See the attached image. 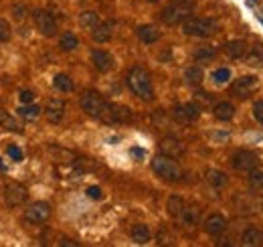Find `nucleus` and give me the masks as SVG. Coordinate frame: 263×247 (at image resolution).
<instances>
[{
  "mask_svg": "<svg viewBox=\"0 0 263 247\" xmlns=\"http://www.w3.org/2000/svg\"><path fill=\"white\" fill-rule=\"evenodd\" d=\"M125 83L129 87V91L136 97L144 99V101H152L154 99V85H152V77L150 73L142 67V65H134L129 69Z\"/></svg>",
  "mask_w": 263,
  "mask_h": 247,
  "instance_id": "1",
  "label": "nucleus"
},
{
  "mask_svg": "<svg viewBox=\"0 0 263 247\" xmlns=\"http://www.w3.org/2000/svg\"><path fill=\"white\" fill-rule=\"evenodd\" d=\"M174 117L178 119V121H184V124H188V121H194V119H199L201 117V105H196V103H180V105H176L174 107Z\"/></svg>",
  "mask_w": 263,
  "mask_h": 247,
  "instance_id": "14",
  "label": "nucleus"
},
{
  "mask_svg": "<svg viewBox=\"0 0 263 247\" xmlns=\"http://www.w3.org/2000/svg\"><path fill=\"white\" fill-rule=\"evenodd\" d=\"M91 37H93L95 43H107V41H111V37H113V23H109V21L97 23L91 29Z\"/></svg>",
  "mask_w": 263,
  "mask_h": 247,
  "instance_id": "17",
  "label": "nucleus"
},
{
  "mask_svg": "<svg viewBox=\"0 0 263 247\" xmlns=\"http://www.w3.org/2000/svg\"><path fill=\"white\" fill-rule=\"evenodd\" d=\"M103 121L107 124H121V121H129L132 119V109L125 105H115V103H107L105 113L101 115Z\"/></svg>",
  "mask_w": 263,
  "mask_h": 247,
  "instance_id": "10",
  "label": "nucleus"
},
{
  "mask_svg": "<svg viewBox=\"0 0 263 247\" xmlns=\"http://www.w3.org/2000/svg\"><path fill=\"white\" fill-rule=\"evenodd\" d=\"M45 115H47V119L51 124H59L63 119V115H65V101L59 99V97L49 99L47 105H45Z\"/></svg>",
  "mask_w": 263,
  "mask_h": 247,
  "instance_id": "15",
  "label": "nucleus"
},
{
  "mask_svg": "<svg viewBox=\"0 0 263 247\" xmlns=\"http://www.w3.org/2000/svg\"><path fill=\"white\" fill-rule=\"evenodd\" d=\"M107 103L109 101H105L103 95L99 91H95V89H87L81 95V107H83V111L87 115H91V117H97V119H101V115L105 113Z\"/></svg>",
  "mask_w": 263,
  "mask_h": 247,
  "instance_id": "5",
  "label": "nucleus"
},
{
  "mask_svg": "<svg viewBox=\"0 0 263 247\" xmlns=\"http://www.w3.org/2000/svg\"><path fill=\"white\" fill-rule=\"evenodd\" d=\"M184 207H186L184 199H182V197H176V195H172V197L168 199V203H166L168 215H170V217H174V219H180V215H182Z\"/></svg>",
  "mask_w": 263,
  "mask_h": 247,
  "instance_id": "25",
  "label": "nucleus"
},
{
  "mask_svg": "<svg viewBox=\"0 0 263 247\" xmlns=\"http://www.w3.org/2000/svg\"><path fill=\"white\" fill-rule=\"evenodd\" d=\"M148 3H158V0H148Z\"/></svg>",
  "mask_w": 263,
  "mask_h": 247,
  "instance_id": "42",
  "label": "nucleus"
},
{
  "mask_svg": "<svg viewBox=\"0 0 263 247\" xmlns=\"http://www.w3.org/2000/svg\"><path fill=\"white\" fill-rule=\"evenodd\" d=\"M53 87L63 91V93H69V91H73V79L67 73H57L53 77Z\"/></svg>",
  "mask_w": 263,
  "mask_h": 247,
  "instance_id": "27",
  "label": "nucleus"
},
{
  "mask_svg": "<svg viewBox=\"0 0 263 247\" xmlns=\"http://www.w3.org/2000/svg\"><path fill=\"white\" fill-rule=\"evenodd\" d=\"M152 239V231L148 225L144 223H136L134 227H132V241L138 243V245H146L148 241Z\"/></svg>",
  "mask_w": 263,
  "mask_h": 247,
  "instance_id": "21",
  "label": "nucleus"
},
{
  "mask_svg": "<svg viewBox=\"0 0 263 247\" xmlns=\"http://www.w3.org/2000/svg\"><path fill=\"white\" fill-rule=\"evenodd\" d=\"M49 217H51V205L45 203V201H37V203L29 205V207L25 209V217H23V219H25L27 223L41 225V223H45Z\"/></svg>",
  "mask_w": 263,
  "mask_h": 247,
  "instance_id": "8",
  "label": "nucleus"
},
{
  "mask_svg": "<svg viewBox=\"0 0 263 247\" xmlns=\"http://www.w3.org/2000/svg\"><path fill=\"white\" fill-rule=\"evenodd\" d=\"M225 53L231 57V59H243L245 55H247V51H249V45H247V41H243V39H235V41H229V43H225Z\"/></svg>",
  "mask_w": 263,
  "mask_h": 247,
  "instance_id": "18",
  "label": "nucleus"
},
{
  "mask_svg": "<svg viewBox=\"0 0 263 247\" xmlns=\"http://www.w3.org/2000/svg\"><path fill=\"white\" fill-rule=\"evenodd\" d=\"M27 13H29V9H27L25 5H15V7H13V17H15L17 21L27 19Z\"/></svg>",
  "mask_w": 263,
  "mask_h": 247,
  "instance_id": "37",
  "label": "nucleus"
},
{
  "mask_svg": "<svg viewBox=\"0 0 263 247\" xmlns=\"http://www.w3.org/2000/svg\"><path fill=\"white\" fill-rule=\"evenodd\" d=\"M91 63H93V67L99 71V73H107V71H111L113 69V57H111V53H107V51H103V49H93L91 51Z\"/></svg>",
  "mask_w": 263,
  "mask_h": 247,
  "instance_id": "13",
  "label": "nucleus"
},
{
  "mask_svg": "<svg viewBox=\"0 0 263 247\" xmlns=\"http://www.w3.org/2000/svg\"><path fill=\"white\" fill-rule=\"evenodd\" d=\"M11 37H13V27H11V23L5 21V19H0V43L11 41Z\"/></svg>",
  "mask_w": 263,
  "mask_h": 247,
  "instance_id": "36",
  "label": "nucleus"
},
{
  "mask_svg": "<svg viewBox=\"0 0 263 247\" xmlns=\"http://www.w3.org/2000/svg\"><path fill=\"white\" fill-rule=\"evenodd\" d=\"M7 152H9V156H11L13 160H17V162L23 160V152H21V148H17V146H9Z\"/></svg>",
  "mask_w": 263,
  "mask_h": 247,
  "instance_id": "41",
  "label": "nucleus"
},
{
  "mask_svg": "<svg viewBox=\"0 0 263 247\" xmlns=\"http://www.w3.org/2000/svg\"><path fill=\"white\" fill-rule=\"evenodd\" d=\"M245 59H247V63H249L251 67L263 65V45H253V47L247 51Z\"/></svg>",
  "mask_w": 263,
  "mask_h": 247,
  "instance_id": "28",
  "label": "nucleus"
},
{
  "mask_svg": "<svg viewBox=\"0 0 263 247\" xmlns=\"http://www.w3.org/2000/svg\"><path fill=\"white\" fill-rule=\"evenodd\" d=\"M85 195H87L89 199H93V201H99V199L103 197V193H101V189H99V187H89V189L85 191Z\"/></svg>",
  "mask_w": 263,
  "mask_h": 247,
  "instance_id": "40",
  "label": "nucleus"
},
{
  "mask_svg": "<svg viewBox=\"0 0 263 247\" xmlns=\"http://www.w3.org/2000/svg\"><path fill=\"white\" fill-rule=\"evenodd\" d=\"M257 87H259V77L257 75H241L239 79H235L233 81V85H231V93L235 95V97H249L253 91H257Z\"/></svg>",
  "mask_w": 263,
  "mask_h": 247,
  "instance_id": "6",
  "label": "nucleus"
},
{
  "mask_svg": "<svg viewBox=\"0 0 263 247\" xmlns=\"http://www.w3.org/2000/svg\"><path fill=\"white\" fill-rule=\"evenodd\" d=\"M35 25L43 37H55L57 35V21L47 11H35Z\"/></svg>",
  "mask_w": 263,
  "mask_h": 247,
  "instance_id": "9",
  "label": "nucleus"
},
{
  "mask_svg": "<svg viewBox=\"0 0 263 247\" xmlns=\"http://www.w3.org/2000/svg\"><path fill=\"white\" fill-rule=\"evenodd\" d=\"M241 243L245 247H259V245H263V233L259 229H255V227H249V229H245V233L241 237Z\"/></svg>",
  "mask_w": 263,
  "mask_h": 247,
  "instance_id": "22",
  "label": "nucleus"
},
{
  "mask_svg": "<svg viewBox=\"0 0 263 247\" xmlns=\"http://www.w3.org/2000/svg\"><path fill=\"white\" fill-rule=\"evenodd\" d=\"M219 31V25L213 19H203V17H188L182 23V33L188 37H199V39H209Z\"/></svg>",
  "mask_w": 263,
  "mask_h": 247,
  "instance_id": "3",
  "label": "nucleus"
},
{
  "mask_svg": "<svg viewBox=\"0 0 263 247\" xmlns=\"http://www.w3.org/2000/svg\"><path fill=\"white\" fill-rule=\"evenodd\" d=\"M249 187L255 191H263V170L259 168L249 170Z\"/></svg>",
  "mask_w": 263,
  "mask_h": 247,
  "instance_id": "34",
  "label": "nucleus"
},
{
  "mask_svg": "<svg viewBox=\"0 0 263 247\" xmlns=\"http://www.w3.org/2000/svg\"><path fill=\"white\" fill-rule=\"evenodd\" d=\"M178 221H182L184 225H194V223L199 221V207H192V205H186Z\"/></svg>",
  "mask_w": 263,
  "mask_h": 247,
  "instance_id": "30",
  "label": "nucleus"
},
{
  "mask_svg": "<svg viewBox=\"0 0 263 247\" xmlns=\"http://www.w3.org/2000/svg\"><path fill=\"white\" fill-rule=\"evenodd\" d=\"M150 166H152V170H154L156 176H160L162 180H168V182H178V180H182V176H184L180 164H178L174 158L166 156V154L154 156Z\"/></svg>",
  "mask_w": 263,
  "mask_h": 247,
  "instance_id": "2",
  "label": "nucleus"
},
{
  "mask_svg": "<svg viewBox=\"0 0 263 247\" xmlns=\"http://www.w3.org/2000/svg\"><path fill=\"white\" fill-rule=\"evenodd\" d=\"M79 23H81V27H85V29H93V27L99 23V15H97L95 11H85V13L79 15Z\"/></svg>",
  "mask_w": 263,
  "mask_h": 247,
  "instance_id": "31",
  "label": "nucleus"
},
{
  "mask_svg": "<svg viewBox=\"0 0 263 247\" xmlns=\"http://www.w3.org/2000/svg\"><path fill=\"white\" fill-rule=\"evenodd\" d=\"M253 117H255L259 124H263V99H259V101L253 103Z\"/></svg>",
  "mask_w": 263,
  "mask_h": 247,
  "instance_id": "38",
  "label": "nucleus"
},
{
  "mask_svg": "<svg viewBox=\"0 0 263 247\" xmlns=\"http://www.w3.org/2000/svg\"><path fill=\"white\" fill-rule=\"evenodd\" d=\"M158 148H160V154H166V156H170V158H178V156H182V154L186 152L184 144H182L178 138H174V136L162 138L160 144H158Z\"/></svg>",
  "mask_w": 263,
  "mask_h": 247,
  "instance_id": "12",
  "label": "nucleus"
},
{
  "mask_svg": "<svg viewBox=\"0 0 263 247\" xmlns=\"http://www.w3.org/2000/svg\"><path fill=\"white\" fill-rule=\"evenodd\" d=\"M27 197H29V193L23 184H19V182H7L5 184V201L11 207H21L27 201Z\"/></svg>",
  "mask_w": 263,
  "mask_h": 247,
  "instance_id": "11",
  "label": "nucleus"
},
{
  "mask_svg": "<svg viewBox=\"0 0 263 247\" xmlns=\"http://www.w3.org/2000/svg\"><path fill=\"white\" fill-rule=\"evenodd\" d=\"M205 178H207V182H209L211 187H215V189H221V187H225V184L229 182L227 174H225L223 170H219V168H209Z\"/></svg>",
  "mask_w": 263,
  "mask_h": 247,
  "instance_id": "24",
  "label": "nucleus"
},
{
  "mask_svg": "<svg viewBox=\"0 0 263 247\" xmlns=\"http://www.w3.org/2000/svg\"><path fill=\"white\" fill-rule=\"evenodd\" d=\"M0 128H5V130H9V132L21 134V132H23V124H21L17 117L9 115V111H0Z\"/></svg>",
  "mask_w": 263,
  "mask_h": 247,
  "instance_id": "23",
  "label": "nucleus"
},
{
  "mask_svg": "<svg viewBox=\"0 0 263 247\" xmlns=\"http://www.w3.org/2000/svg\"><path fill=\"white\" fill-rule=\"evenodd\" d=\"M217 55V49L213 47V45H203V47H199L196 51H194V59L196 61H209V59H213Z\"/></svg>",
  "mask_w": 263,
  "mask_h": 247,
  "instance_id": "33",
  "label": "nucleus"
},
{
  "mask_svg": "<svg viewBox=\"0 0 263 247\" xmlns=\"http://www.w3.org/2000/svg\"><path fill=\"white\" fill-rule=\"evenodd\" d=\"M59 47H61V51H75L79 47V39L73 33H63L59 39Z\"/></svg>",
  "mask_w": 263,
  "mask_h": 247,
  "instance_id": "29",
  "label": "nucleus"
},
{
  "mask_svg": "<svg viewBox=\"0 0 263 247\" xmlns=\"http://www.w3.org/2000/svg\"><path fill=\"white\" fill-rule=\"evenodd\" d=\"M203 227H205V231L209 233V235H221L225 229H227V219L221 215V213H211L207 219H205V223H203Z\"/></svg>",
  "mask_w": 263,
  "mask_h": 247,
  "instance_id": "16",
  "label": "nucleus"
},
{
  "mask_svg": "<svg viewBox=\"0 0 263 247\" xmlns=\"http://www.w3.org/2000/svg\"><path fill=\"white\" fill-rule=\"evenodd\" d=\"M213 113L219 121H231L235 117V105L231 101H219V103H215Z\"/></svg>",
  "mask_w": 263,
  "mask_h": 247,
  "instance_id": "20",
  "label": "nucleus"
},
{
  "mask_svg": "<svg viewBox=\"0 0 263 247\" xmlns=\"http://www.w3.org/2000/svg\"><path fill=\"white\" fill-rule=\"evenodd\" d=\"M19 99H21V103H33L35 101V93L31 89H23L19 93Z\"/></svg>",
  "mask_w": 263,
  "mask_h": 247,
  "instance_id": "39",
  "label": "nucleus"
},
{
  "mask_svg": "<svg viewBox=\"0 0 263 247\" xmlns=\"http://www.w3.org/2000/svg\"><path fill=\"white\" fill-rule=\"evenodd\" d=\"M136 35H138V39L142 41V43H146V45H152V43H156V41H160V31L154 27V25H140L138 29H136Z\"/></svg>",
  "mask_w": 263,
  "mask_h": 247,
  "instance_id": "19",
  "label": "nucleus"
},
{
  "mask_svg": "<svg viewBox=\"0 0 263 247\" xmlns=\"http://www.w3.org/2000/svg\"><path fill=\"white\" fill-rule=\"evenodd\" d=\"M19 115L25 119H37L41 115V107L31 105V103H23V107H19Z\"/></svg>",
  "mask_w": 263,
  "mask_h": 247,
  "instance_id": "32",
  "label": "nucleus"
},
{
  "mask_svg": "<svg viewBox=\"0 0 263 247\" xmlns=\"http://www.w3.org/2000/svg\"><path fill=\"white\" fill-rule=\"evenodd\" d=\"M231 164L235 170H241V172H249L253 168H259V158L255 152L251 150H237L233 152L231 156Z\"/></svg>",
  "mask_w": 263,
  "mask_h": 247,
  "instance_id": "7",
  "label": "nucleus"
},
{
  "mask_svg": "<svg viewBox=\"0 0 263 247\" xmlns=\"http://www.w3.org/2000/svg\"><path fill=\"white\" fill-rule=\"evenodd\" d=\"M184 79H186L188 85H201L203 79H205V71H203V67H199V65H190V67L184 71Z\"/></svg>",
  "mask_w": 263,
  "mask_h": 247,
  "instance_id": "26",
  "label": "nucleus"
},
{
  "mask_svg": "<svg viewBox=\"0 0 263 247\" xmlns=\"http://www.w3.org/2000/svg\"><path fill=\"white\" fill-rule=\"evenodd\" d=\"M192 7H194V5L190 3V0H178V3H174V5H170V7H166V9L162 11L160 19H162V23H166V25H170V27L180 25V23H184V21L190 17Z\"/></svg>",
  "mask_w": 263,
  "mask_h": 247,
  "instance_id": "4",
  "label": "nucleus"
},
{
  "mask_svg": "<svg viewBox=\"0 0 263 247\" xmlns=\"http://www.w3.org/2000/svg\"><path fill=\"white\" fill-rule=\"evenodd\" d=\"M213 81L217 85H225L231 81V69L229 67H219L215 73H213Z\"/></svg>",
  "mask_w": 263,
  "mask_h": 247,
  "instance_id": "35",
  "label": "nucleus"
}]
</instances>
